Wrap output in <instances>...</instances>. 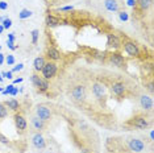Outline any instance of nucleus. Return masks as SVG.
I'll use <instances>...</instances> for the list:
<instances>
[{
    "mask_svg": "<svg viewBox=\"0 0 154 153\" xmlns=\"http://www.w3.org/2000/svg\"><path fill=\"white\" fill-rule=\"evenodd\" d=\"M153 7V0H136V4L133 7V20L142 19L143 16H146V13L150 12Z\"/></svg>",
    "mask_w": 154,
    "mask_h": 153,
    "instance_id": "f257e3e1",
    "label": "nucleus"
},
{
    "mask_svg": "<svg viewBox=\"0 0 154 153\" xmlns=\"http://www.w3.org/2000/svg\"><path fill=\"white\" fill-rule=\"evenodd\" d=\"M125 126L131 128H137V130H149L152 127V120L148 119L145 115H134L132 119H129Z\"/></svg>",
    "mask_w": 154,
    "mask_h": 153,
    "instance_id": "f03ea898",
    "label": "nucleus"
},
{
    "mask_svg": "<svg viewBox=\"0 0 154 153\" xmlns=\"http://www.w3.org/2000/svg\"><path fill=\"white\" fill-rule=\"evenodd\" d=\"M121 46L124 48L125 53H127L128 55H131V57H133V58H140L141 57V49H140V46L134 42V41H132L131 38L122 36Z\"/></svg>",
    "mask_w": 154,
    "mask_h": 153,
    "instance_id": "7ed1b4c3",
    "label": "nucleus"
},
{
    "mask_svg": "<svg viewBox=\"0 0 154 153\" xmlns=\"http://www.w3.org/2000/svg\"><path fill=\"white\" fill-rule=\"evenodd\" d=\"M70 99L75 103H83L87 99V87L82 83H78L70 91Z\"/></svg>",
    "mask_w": 154,
    "mask_h": 153,
    "instance_id": "20e7f679",
    "label": "nucleus"
},
{
    "mask_svg": "<svg viewBox=\"0 0 154 153\" xmlns=\"http://www.w3.org/2000/svg\"><path fill=\"white\" fill-rule=\"evenodd\" d=\"M30 81H32L33 86L36 87V90L40 94H45L50 87V85H49V81H46L45 78H42L40 74H37V73H34L30 76Z\"/></svg>",
    "mask_w": 154,
    "mask_h": 153,
    "instance_id": "39448f33",
    "label": "nucleus"
},
{
    "mask_svg": "<svg viewBox=\"0 0 154 153\" xmlns=\"http://www.w3.org/2000/svg\"><path fill=\"white\" fill-rule=\"evenodd\" d=\"M57 73H58V65L54 61H49L45 62L42 70H41V76L45 78L46 81H50L57 75Z\"/></svg>",
    "mask_w": 154,
    "mask_h": 153,
    "instance_id": "423d86ee",
    "label": "nucleus"
},
{
    "mask_svg": "<svg viewBox=\"0 0 154 153\" xmlns=\"http://www.w3.org/2000/svg\"><path fill=\"white\" fill-rule=\"evenodd\" d=\"M36 116H38L41 120H44L45 123L50 121L53 119V110L46 104H37L36 106Z\"/></svg>",
    "mask_w": 154,
    "mask_h": 153,
    "instance_id": "0eeeda50",
    "label": "nucleus"
},
{
    "mask_svg": "<svg viewBox=\"0 0 154 153\" xmlns=\"http://www.w3.org/2000/svg\"><path fill=\"white\" fill-rule=\"evenodd\" d=\"M13 121H15V127H16V130H17V133H19V135L26 133V131H28V121L25 119V116H24V115L20 112V111L15 112Z\"/></svg>",
    "mask_w": 154,
    "mask_h": 153,
    "instance_id": "6e6552de",
    "label": "nucleus"
},
{
    "mask_svg": "<svg viewBox=\"0 0 154 153\" xmlns=\"http://www.w3.org/2000/svg\"><path fill=\"white\" fill-rule=\"evenodd\" d=\"M127 145H128L129 151H132V152H134V153H142V152L146 149L145 142H143L141 139H137V137H131V139H128Z\"/></svg>",
    "mask_w": 154,
    "mask_h": 153,
    "instance_id": "1a4fd4ad",
    "label": "nucleus"
},
{
    "mask_svg": "<svg viewBox=\"0 0 154 153\" xmlns=\"http://www.w3.org/2000/svg\"><path fill=\"white\" fill-rule=\"evenodd\" d=\"M111 92L115 96H119V98H120V96H125L128 92V86L121 81H116L111 85Z\"/></svg>",
    "mask_w": 154,
    "mask_h": 153,
    "instance_id": "9d476101",
    "label": "nucleus"
},
{
    "mask_svg": "<svg viewBox=\"0 0 154 153\" xmlns=\"http://www.w3.org/2000/svg\"><path fill=\"white\" fill-rule=\"evenodd\" d=\"M91 90H92V95L97 100H101L103 98H106L107 95V89L101 82H94L92 86H91Z\"/></svg>",
    "mask_w": 154,
    "mask_h": 153,
    "instance_id": "9b49d317",
    "label": "nucleus"
},
{
    "mask_svg": "<svg viewBox=\"0 0 154 153\" xmlns=\"http://www.w3.org/2000/svg\"><path fill=\"white\" fill-rule=\"evenodd\" d=\"M108 61H109V64L116 66V67H120V69H124L125 66H127V60L119 53H111L108 55Z\"/></svg>",
    "mask_w": 154,
    "mask_h": 153,
    "instance_id": "f8f14e48",
    "label": "nucleus"
},
{
    "mask_svg": "<svg viewBox=\"0 0 154 153\" xmlns=\"http://www.w3.org/2000/svg\"><path fill=\"white\" fill-rule=\"evenodd\" d=\"M32 144H33L34 148L38 149V151H44V149H46V140H45L44 135L41 133V132H36V133L33 135Z\"/></svg>",
    "mask_w": 154,
    "mask_h": 153,
    "instance_id": "ddd939ff",
    "label": "nucleus"
},
{
    "mask_svg": "<svg viewBox=\"0 0 154 153\" xmlns=\"http://www.w3.org/2000/svg\"><path fill=\"white\" fill-rule=\"evenodd\" d=\"M107 46L111 49H120L121 48V38L115 33H108L107 34Z\"/></svg>",
    "mask_w": 154,
    "mask_h": 153,
    "instance_id": "4468645a",
    "label": "nucleus"
},
{
    "mask_svg": "<svg viewBox=\"0 0 154 153\" xmlns=\"http://www.w3.org/2000/svg\"><path fill=\"white\" fill-rule=\"evenodd\" d=\"M140 107L143 111H148V112H152L153 110V99L150 95H141L140 96Z\"/></svg>",
    "mask_w": 154,
    "mask_h": 153,
    "instance_id": "2eb2a0df",
    "label": "nucleus"
},
{
    "mask_svg": "<svg viewBox=\"0 0 154 153\" xmlns=\"http://www.w3.org/2000/svg\"><path fill=\"white\" fill-rule=\"evenodd\" d=\"M30 124H32V128L36 132H42L46 130V123H45L44 120H41L38 116H32V119H30Z\"/></svg>",
    "mask_w": 154,
    "mask_h": 153,
    "instance_id": "dca6fc26",
    "label": "nucleus"
},
{
    "mask_svg": "<svg viewBox=\"0 0 154 153\" xmlns=\"http://www.w3.org/2000/svg\"><path fill=\"white\" fill-rule=\"evenodd\" d=\"M104 8L108 12H119L121 8V3L119 0H104Z\"/></svg>",
    "mask_w": 154,
    "mask_h": 153,
    "instance_id": "f3484780",
    "label": "nucleus"
},
{
    "mask_svg": "<svg viewBox=\"0 0 154 153\" xmlns=\"http://www.w3.org/2000/svg\"><path fill=\"white\" fill-rule=\"evenodd\" d=\"M46 57L49 58V61H59L62 55H61V52L55 46H50L46 49Z\"/></svg>",
    "mask_w": 154,
    "mask_h": 153,
    "instance_id": "a211bd4d",
    "label": "nucleus"
},
{
    "mask_svg": "<svg viewBox=\"0 0 154 153\" xmlns=\"http://www.w3.org/2000/svg\"><path fill=\"white\" fill-rule=\"evenodd\" d=\"M7 106V108L13 111V112H17V111H20L21 108V104L17 99H9V100H5V102H3Z\"/></svg>",
    "mask_w": 154,
    "mask_h": 153,
    "instance_id": "6ab92c4d",
    "label": "nucleus"
},
{
    "mask_svg": "<svg viewBox=\"0 0 154 153\" xmlns=\"http://www.w3.org/2000/svg\"><path fill=\"white\" fill-rule=\"evenodd\" d=\"M45 23H46V25L48 27H50V28H54V27H57L61 24V20L58 19L57 16H54V15H49L46 16V20H45Z\"/></svg>",
    "mask_w": 154,
    "mask_h": 153,
    "instance_id": "aec40b11",
    "label": "nucleus"
},
{
    "mask_svg": "<svg viewBox=\"0 0 154 153\" xmlns=\"http://www.w3.org/2000/svg\"><path fill=\"white\" fill-rule=\"evenodd\" d=\"M45 58L42 57V55H40V57H37L36 60H34L33 62V67H34V70H36L37 73H40L41 70H42V67H44V65H45Z\"/></svg>",
    "mask_w": 154,
    "mask_h": 153,
    "instance_id": "412c9836",
    "label": "nucleus"
},
{
    "mask_svg": "<svg viewBox=\"0 0 154 153\" xmlns=\"http://www.w3.org/2000/svg\"><path fill=\"white\" fill-rule=\"evenodd\" d=\"M3 95H17V92H19V89L15 87V85H9V86H7V87L3 90Z\"/></svg>",
    "mask_w": 154,
    "mask_h": 153,
    "instance_id": "4be33fe9",
    "label": "nucleus"
},
{
    "mask_svg": "<svg viewBox=\"0 0 154 153\" xmlns=\"http://www.w3.org/2000/svg\"><path fill=\"white\" fill-rule=\"evenodd\" d=\"M33 15V12L30 11V9H26V8H24V9H21L20 11V13H19V19L20 20H25V19H29L30 16Z\"/></svg>",
    "mask_w": 154,
    "mask_h": 153,
    "instance_id": "5701e85b",
    "label": "nucleus"
},
{
    "mask_svg": "<svg viewBox=\"0 0 154 153\" xmlns=\"http://www.w3.org/2000/svg\"><path fill=\"white\" fill-rule=\"evenodd\" d=\"M7 116H8V108H7V106L4 103L0 102V120L5 119Z\"/></svg>",
    "mask_w": 154,
    "mask_h": 153,
    "instance_id": "b1692460",
    "label": "nucleus"
},
{
    "mask_svg": "<svg viewBox=\"0 0 154 153\" xmlns=\"http://www.w3.org/2000/svg\"><path fill=\"white\" fill-rule=\"evenodd\" d=\"M0 23L4 27V29H9L12 27V20L9 17H0Z\"/></svg>",
    "mask_w": 154,
    "mask_h": 153,
    "instance_id": "393cba45",
    "label": "nucleus"
},
{
    "mask_svg": "<svg viewBox=\"0 0 154 153\" xmlns=\"http://www.w3.org/2000/svg\"><path fill=\"white\" fill-rule=\"evenodd\" d=\"M117 16H119V20L122 21V23H125V21H128L129 20V13L127 11H119Z\"/></svg>",
    "mask_w": 154,
    "mask_h": 153,
    "instance_id": "a878e982",
    "label": "nucleus"
},
{
    "mask_svg": "<svg viewBox=\"0 0 154 153\" xmlns=\"http://www.w3.org/2000/svg\"><path fill=\"white\" fill-rule=\"evenodd\" d=\"M32 44L33 45H37V42H38V37H40V30L38 29H34V30H32Z\"/></svg>",
    "mask_w": 154,
    "mask_h": 153,
    "instance_id": "bb28decb",
    "label": "nucleus"
},
{
    "mask_svg": "<svg viewBox=\"0 0 154 153\" xmlns=\"http://www.w3.org/2000/svg\"><path fill=\"white\" fill-rule=\"evenodd\" d=\"M5 62H7V65H8V66L15 65V64H16L15 55H13V54H8V55H5Z\"/></svg>",
    "mask_w": 154,
    "mask_h": 153,
    "instance_id": "cd10ccee",
    "label": "nucleus"
},
{
    "mask_svg": "<svg viewBox=\"0 0 154 153\" xmlns=\"http://www.w3.org/2000/svg\"><path fill=\"white\" fill-rule=\"evenodd\" d=\"M154 83H153V79H150V81L148 82V83H146L145 82V89L146 90H148V91H149V94H153V91H154Z\"/></svg>",
    "mask_w": 154,
    "mask_h": 153,
    "instance_id": "c85d7f7f",
    "label": "nucleus"
},
{
    "mask_svg": "<svg viewBox=\"0 0 154 153\" xmlns=\"http://www.w3.org/2000/svg\"><path fill=\"white\" fill-rule=\"evenodd\" d=\"M0 142H2V144H5V145H11V141H9V139L7 137V136H4L3 133H0Z\"/></svg>",
    "mask_w": 154,
    "mask_h": 153,
    "instance_id": "c756f323",
    "label": "nucleus"
},
{
    "mask_svg": "<svg viewBox=\"0 0 154 153\" xmlns=\"http://www.w3.org/2000/svg\"><path fill=\"white\" fill-rule=\"evenodd\" d=\"M72 9H74V7L72 5H66V7H61V8H58V12H71Z\"/></svg>",
    "mask_w": 154,
    "mask_h": 153,
    "instance_id": "7c9ffc66",
    "label": "nucleus"
},
{
    "mask_svg": "<svg viewBox=\"0 0 154 153\" xmlns=\"http://www.w3.org/2000/svg\"><path fill=\"white\" fill-rule=\"evenodd\" d=\"M8 9V3L5 0H2L0 2V11H7Z\"/></svg>",
    "mask_w": 154,
    "mask_h": 153,
    "instance_id": "2f4dec72",
    "label": "nucleus"
},
{
    "mask_svg": "<svg viewBox=\"0 0 154 153\" xmlns=\"http://www.w3.org/2000/svg\"><path fill=\"white\" fill-rule=\"evenodd\" d=\"M23 69H24V65H23V64H19V65H16L11 71H12V73H17V71H21Z\"/></svg>",
    "mask_w": 154,
    "mask_h": 153,
    "instance_id": "473e14b6",
    "label": "nucleus"
},
{
    "mask_svg": "<svg viewBox=\"0 0 154 153\" xmlns=\"http://www.w3.org/2000/svg\"><path fill=\"white\" fill-rule=\"evenodd\" d=\"M7 46H8L11 50H16V49H17V46L15 45V42H13V41H8V40H7Z\"/></svg>",
    "mask_w": 154,
    "mask_h": 153,
    "instance_id": "72a5a7b5",
    "label": "nucleus"
},
{
    "mask_svg": "<svg viewBox=\"0 0 154 153\" xmlns=\"http://www.w3.org/2000/svg\"><path fill=\"white\" fill-rule=\"evenodd\" d=\"M2 75L5 76V78H8V79H12L13 78V73L12 71H4V73H2Z\"/></svg>",
    "mask_w": 154,
    "mask_h": 153,
    "instance_id": "f704fd0d",
    "label": "nucleus"
},
{
    "mask_svg": "<svg viewBox=\"0 0 154 153\" xmlns=\"http://www.w3.org/2000/svg\"><path fill=\"white\" fill-rule=\"evenodd\" d=\"M5 62V54H3L2 52H0V65H3Z\"/></svg>",
    "mask_w": 154,
    "mask_h": 153,
    "instance_id": "c9c22d12",
    "label": "nucleus"
},
{
    "mask_svg": "<svg viewBox=\"0 0 154 153\" xmlns=\"http://www.w3.org/2000/svg\"><path fill=\"white\" fill-rule=\"evenodd\" d=\"M15 33H9L8 34V41H13V42H15Z\"/></svg>",
    "mask_w": 154,
    "mask_h": 153,
    "instance_id": "e433bc0d",
    "label": "nucleus"
},
{
    "mask_svg": "<svg viewBox=\"0 0 154 153\" xmlns=\"http://www.w3.org/2000/svg\"><path fill=\"white\" fill-rule=\"evenodd\" d=\"M134 4H136V0H128V5H129V7H132V8H133V7H134Z\"/></svg>",
    "mask_w": 154,
    "mask_h": 153,
    "instance_id": "4c0bfd02",
    "label": "nucleus"
},
{
    "mask_svg": "<svg viewBox=\"0 0 154 153\" xmlns=\"http://www.w3.org/2000/svg\"><path fill=\"white\" fill-rule=\"evenodd\" d=\"M44 2H45V3H46V4H48V5H50V4H54V3H55V2H57V0H44Z\"/></svg>",
    "mask_w": 154,
    "mask_h": 153,
    "instance_id": "58836bf2",
    "label": "nucleus"
},
{
    "mask_svg": "<svg viewBox=\"0 0 154 153\" xmlns=\"http://www.w3.org/2000/svg\"><path fill=\"white\" fill-rule=\"evenodd\" d=\"M80 153H92V151H91L90 148H85V149H83V151L80 152Z\"/></svg>",
    "mask_w": 154,
    "mask_h": 153,
    "instance_id": "ea45409f",
    "label": "nucleus"
},
{
    "mask_svg": "<svg viewBox=\"0 0 154 153\" xmlns=\"http://www.w3.org/2000/svg\"><path fill=\"white\" fill-rule=\"evenodd\" d=\"M20 82H23V78H17L13 81V83H20Z\"/></svg>",
    "mask_w": 154,
    "mask_h": 153,
    "instance_id": "a19ab883",
    "label": "nucleus"
},
{
    "mask_svg": "<svg viewBox=\"0 0 154 153\" xmlns=\"http://www.w3.org/2000/svg\"><path fill=\"white\" fill-rule=\"evenodd\" d=\"M4 30H5V29H4V27H3L2 24H0V34H2L3 32H4Z\"/></svg>",
    "mask_w": 154,
    "mask_h": 153,
    "instance_id": "79ce46f5",
    "label": "nucleus"
},
{
    "mask_svg": "<svg viewBox=\"0 0 154 153\" xmlns=\"http://www.w3.org/2000/svg\"><path fill=\"white\" fill-rule=\"evenodd\" d=\"M0 82H3V76H2V73H0Z\"/></svg>",
    "mask_w": 154,
    "mask_h": 153,
    "instance_id": "37998d69",
    "label": "nucleus"
},
{
    "mask_svg": "<svg viewBox=\"0 0 154 153\" xmlns=\"http://www.w3.org/2000/svg\"><path fill=\"white\" fill-rule=\"evenodd\" d=\"M3 90H4V89H3V87H0V92H2V91H3Z\"/></svg>",
    "mask_w": 154,
    "mask_h": 153,
    "instance_id": "c03bdc74",
    "label": "nucleus"
},
{
    "mask_svg": "<svg viewBox=\"0 0 154 153\" xmlns=\"http://www.w3.org/2000/svg\"><path fill=\"white\" fill-rule=\"evenodd\" d=\"M48 153H53V152H48Z\"/></svg>",
    "mask_w": 154,
    "mask_h": 153,
    "instance_id": "a18cd8bd",
    "label": "nucleus"
},
{
    "mask_svg": "<svg viewBox=\"0 0 154 153\" xmlns=\"http://www.w3.org/2000/svg\"><path fill=\"white\" fill-rule=\"evenodd\" d=\"M0 50H2V46H0Z\"/></svg>",
    "mask_w": 154,
    "mask_h": 153,
    "instance_id": "49530a36",
    "label": "nucleus"
}]
</instances>
